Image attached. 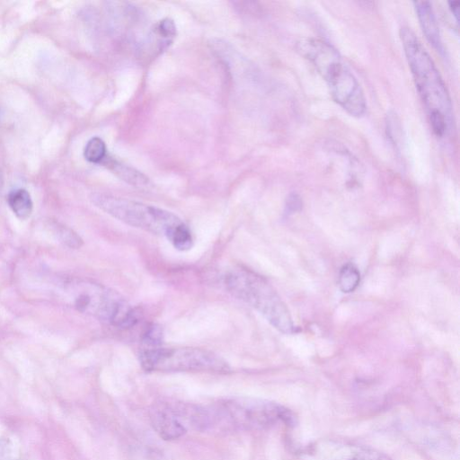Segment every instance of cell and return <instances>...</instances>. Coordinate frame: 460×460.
<instances>
[{
  "instance_id": "1",
  "label": "cell",
  "mask_w": 460,
  "mask_h": 460,
  "mask_svg": "<svg viewBox=\"0 0 460 460\" xmlns=\"http://www.w3.org/2000/svg\"><path fill=\"white\" fill-rule=\"evenodd\" d=\"M403 51L411 71L417 91L427 109L431 128L443 137L453 118V106L435 63L409 27L400 30Z\"/></svg>"
},
{
  "instance_id": "2",
  "label": "cell",
  "mask_w": 460,
  "mask_h": 460,
  "mask_svg": "<svg viewBox=\"0 0 460 460\" xmlns=\"http://www.w3.org/2000/svg\"><path fill=\"white\" fill-rule=\"evenodd\" d=\"M296 51L314 65L325 80L333 100L349 114L360 117L367 109L364 93L357 78L330 43L315 38H303Z\"/></svg>"
},
{
  "instance_id": "3",
  "label": "cell",
  "mask_w": 460,
  "mask_h": 460,
  "mask_svg": "<svg viewBox=\"0 0 460 460\" xmlns=\"http://www.w3.org/2000/svg\"><path fill=\"white\" fill-rule=\"evenodd\" d=\"M225 285L234 296L255 308L279 332L288 334L295 331L286 305L271 285L259 274L237 267L226 273Z\"/></svg>"
},
{
  "instance_id": "4",
  "label": "cell",
  "mask_w": 460,
  "mask_h": 460,
  "mask_svg": "<svg viewBox=\"0 0 460 460\" xmlns=\"http://www.w3.org/2000/svg\"><path fill=\"white\" fill-rule=\"evenodd\" d=\"M92 201L112 217L154 234L165 236L172 241L187 225L168 210L107 194H93Z\"/></svg>"
},
{
  "instance_id": "5",
  "label": "cell",
  "mask_w": 460,
  "mask_h": 460,
  "mask_svg": "<svg viewBox=\"0 0 460 460\" xmlns=\"http://www.w3.org/2000/svg\"><path fill=\"white\" fill-rule=\"evenodd\" d=\"M141 367L147 372H199L228 374V363L216 353L200 348H155L139 355Z\"/></svg>"
},
{
  "instance_id": "6",
  "label": "cell",
  "mask_w": 460,
  "mask_h": 460,
  "mask_svg": "<svg viewBox=\"0 0 460 460\" xmlns=\"http://www.w3.org/2000/svg\"><path fill=\"white\" fill-rule=\"evenodd\" d=\"M212 412V416L207 414L205 419L243 429L265 428L279 420L291 424L294 420L291 411L278 403L247 398L220 402Z\"/></svg>"
},
{
  "instance_id": "7",
  "label": "cell",
  "mask_w": 460,
  "mask_h": 460,
  "mask_svg": "<svg viewBox=\"0 0 460 460\" xmlns=\"http://www.w3.org/2000/svg\"><path fill=\"white\" fill-rule=\"evenodd\" d=\"M150 419L154 429L164 439H175L186 432L185 426L178 420L176 412L168 406H155L151 410Z\"/></svg>"
},
{
  "instance_id": "8",
  "label": "cell",
  "mask_w": 460,
  "mask_h": 460,
  "mask_svg": "<svg viewBox=\"0 0 460 460\" xmlns=\"http://www.w3.org/2000/svg\"><path fill=\"white\" fill-rule=\"evenodd\" d=\"M413 4L425 37L437 51L442 53L443 44L431 4L429 1H415Z\"/></svg>"
},
{
  "instance_id": "9",
  "label": "cell",
  "mask_w": 460,
  "mask_h": 460,
  "mask_svg": "<svg viewBox=\"0 0 460 460\" xmlns=\"http://www.w3.org/2000/svg\"><path fill=\"white\" fill-rule=\"evenodd\" d=\"M106 160L107 162H105V164L109 165L111 170L114 172L118 175V177L122 179L124 181L136 187H144L148 185V179L140 172L128 165L122 164L116 160H112L107 157L104 161Z\"/></svg>"
},
{
  "instance_id": "10",
  "label": "cell",
  "mask_w": 460,
  "mask_h": 460,
  "mask_svg": "<svg viewBox=\"0 0 460 460\" xmlns=\"http://www.w3.org/2000/svg\"><path fill=\"white\" fill-rule=\"evenodd\" d=\"M8 204L20 219H27L32 211V201L29 192L23 189L13 190L8 195Z\"/></svg>"
},
{
  "instance_id": "11",
  "label": "cell",
  "mask_w": 460,
  "mask_h": 460,
  "mask_svg": "<svg viewBox=\"0 0 460 460\" xmlns=\"http://www.w3.org/2000/svg\"><path fill=\"white\" fill-rule=\"evenodd\" d=\"M152 33L156 40L158 49L164 50L172 42L176 35V27L171 19L165 18L154 26Z\"/></svg>"
},
{
  "instance_id": "12",
  "label": "cell",
  "mask_w": 460,
  "mask_h": 460,
  "mask_svg": "<svg viewBox=\"0 0 460 460\" xmlns=\"http://www.w3.org/2000/svg\"><path fill=\"white\" fill-rule=\"evenodd\" d=\"M360 281V273L352 263L345 264L340 270L338 285L344 293H349L356 289Z\"/></svg>"
},
{
  "instance_id": "13",
  "label": "cell",
  "mask_w": 460,
  "mask_h": 460,
  "mask_svg": "<svg viewBox=\"0 0 460 460\" xmlns=\"http://www.w3.org/2000/svg\"><path fill=\"white\" fill-rule=\"evenodd\" d=\"M84 155L90 163H103L107 157V150L104 141L98 137L91 138L84 147Z\"/></svg>"
},
{
  "instance_id": "14",
  "label": "cell",
  "mask_w": 460,
  "mask_h": 460,
  "mask_svg": "<svg viewBox=\"0 0 460 460\" xmlns=\"http://www.w3.org/2000/svg\"><path fill=\"white\" fill-rule=\"evenodd\" d=\"M0 460H22L13 443L2 437H0Z\"/></svg>"
},
{
  "instance_id": "15",
  "label": "cell",
  "mask_w": 460,
  "mask_h": 460,
  "mask_svg": "<svg viewBox=\"0 0 460 460\" xmlns=\"http://www.w3.org/2000/svg\"><path fill=\"white\" fill-rule=\"evenodd\" d=\"M163 332L160 326L153 324L146 329L143 340L146 343L155 345L161 342Z\"/></svg>"
},
{
  "instance_id": "16",
  "label": "cell",
  "mask_w": 460,
  "mask_h": 460,
  "mask_svg": "<svg viewBox=\"0 0 460 460\" xmlns=\"http://www.w3.org/2000/svg\"><path fill=\"white\" fill-rule=\"evenodd\" d=\"M349 460H391L385 455L370 449L357 452Z\"/></svg>"
},
{
  "instance_id": "17",
  "label": "cell",
  "mask_w": 460,
  "mask_h": 460,
  "mask_svg": "<svg viewBox=\"0 0 460 460\" xmlns=\"http://www.w3.org/2000/svg\"><path fill=\"white\" fill-rule=\"evenodd\" d=\"M302 202L296 194H292L288 197L287 201V208L288 211H296L301 208Z\"/></svg>"
},
{
  "instance_id": "18",
  "label": "cell",
  "mask_w": 460,
  "mask_h": 460,
  "mask_svg": "<svg viewBox=\"0 0 460 460\" xmlns=\"http://www.w3.org/2000/svg\"><path fill=\"white\" fill-rule=\"evenodd\" d=\"M459 4H460L459 1L448 2L449 9H450L451 13H453V15L455 16L457 22L459 20Z\"/></svg>"
},
{
  "instance_id": "19",
  "label": "cell",
  "mask_w": 460,
  "mask_h": 460,
  "mask_svg": "<svg viewBox=\"0 0 460 460\" xmlns=\"http://www.w3.org/2000/svg\"><path fill=\"white\" fill-rule=\"evenodd\" d=\"M3 182H4L3 176H2V173H1V171H0V191H1L2 187H3Z\"/></svg>"
}]
</instances>
